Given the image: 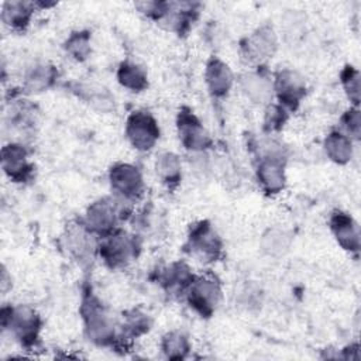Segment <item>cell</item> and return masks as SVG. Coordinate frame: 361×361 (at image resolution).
<instances>
[{"label":"cell","instance_id":"cell-1","mask_svg":"<svg viewBox=\"0 0 361 361\" xmlns=\"http://www.w3.org/2000/svg\"><path fill=\"white\" fill-rule=\"evenodd\" d=\"M80 314L87 338L97 345H113L117 338L116 323L102 300L93 293L82 299Z\"/></svg>","mask_w":361,"mask_h":361},{"label":"cell","instance_id":"cell-2","mask_svg":"<svg viewBox=\"0 0 361 361\" xmlns=\"http://www.w3.org/2000/svg\"><path fill=\"white\" fill-rule=\"evenodd\" d=\"M41 317L35 309L28 305L4 306L1 309V326L8 330L21 345H34L41 330Z\"/></svg>","mask_w":361,"mask_h":361},{"label":"cell","instance_id":"cell-3","mask_svg":"<svg viewBox=\"0 0 361 361\" xmlns=\"http://www.w3.org/2000/svg\"><path fill=\"white\" fill-rule=\"evenodd\" d=\"M140 244L135 235L123 230H114L110 234L102 237L97 252L103 262L111 269H120L127 267L137 258Z\"/></svg>","mask_w":361,"mask_h":361},{"label":"cell","instance_id":"cell-4","mask_svg":"<svg viewBox=\"0 0 361 361\" xmlns=\"http://www.w3.org/2000/svg\"><path fill=\"white\" fill-rule=\"evenodd\" d=\"M124 204L128 203L116 196L99 199L90 203V206L86 209L83 223L93 234L104 237L116 230L117 221L126 212Z\"/></svg>","mask_w":361,"mask_h":361},{"label":"cell","instance_id":"cell-5","mask_svg":"<svg viewBox=\"0 0 361 361\" xmlns=\"http://www.w3.org/2000/svg\"><path fill=\"white\" fill-rule=\"evenodd\" d=\"M190 307L202 317H210L220 305L221 286L216 276L207 274L195 276L186 290Z\"/></svg>","mask_w":361,"mask_h":361},{"label":"cell","instance_id":"cell-6","mask_svg":"<svg viewBox=\"0 0 361 361\" xmlns=\"http://www.w3.org/2000/svg\"><path fill=\"white\" fill-rule=\"evenodd\" d=\"M185 247L190 255L202 262H214L223 254V241L209 221H199L192 226Z\"/></svg>","mask_w":361,"mask_h":361},{"label":"cell","instance_id":"cell-7","mask_svg":"<svg viewBox=\"0 0 361 361\" xmlns=\"http://www.w3.org/2000/svg\"><path fill=\"white\" fill-rule=\"evenodd\" d=\"M109 180L114 196L126 203L138 200L144 192L142 175L140 169L133 164H114L110 168Z\"/></svg>","mask_w":361,"mask_h":361},{"label":"cell","instance_id":"cell-8","mask_svg":"<svg viewBox=\"0 0 361 361\" xmlns=\"http://www.w3.org/2000/svg\"><path fill=\"white\" fill-rule=\"evenodd\" d=\"M126 137L137 151H149L159 138L158 123L148 111H133L126 121Z\"/></svg>","mask_w":361,"mask_h":361},{"label":"cell","instance_id":"cell-9","mask_svg":"<svg viewBox=\"0 0 361 361\" xmlns=\"http://www.w3.org/2000/svg\"><path fill=\"white\" fill-rule=\"evenodd\" d=\"M176 130L182 145L195 154L204 152L213 142L209 131L189 107H182L179 110Z\"/></svg>","mask_w":361,"mask_h":361},{"label":"cell","instance_id":"cell-10","mask_svg":"<svg viewBox=\"0 0 361 361\" xmlns=\"http://www.w3.org/2000/svg\"><path fill=\"white\" fill-rule=\"evenodd\" d=\"M278 47V38L271 25H261L241 41L240 52L247 63L261 65L272 58Z\"/></svg>","mask_w":361,"mask_h":361},{"label":"cell","instance_id":"cell-11","mask_svg":"<svg viewBox=\"0 0 361 361\" xmlns=\"http://www.w3.org/2000/svg\"><path fill=\"white\" fill-rule=\"evenodd\" d=\"M257 179L264 192L269 195L283 190L286 185V173L285 161L281 152L269 149L259 158L257 165Z\"/></svg>","mask_w":361,"mask_h":361},{"label":"cell","instance_id":"cell-12","mask_svg":"<svg viewBox=\"0 0 361 361\" xmlns=\"http://www.w3.org/2000/svg\"><path fill=\"white\" fill-rule=\"evenodd\" d=\"M274 93L285 109L295 110L306 94V82L293 69H282L272 80Z\"/></svg>","mask_w":361,"mask_h":361},{"label":"cell","instance_id":"cell-13","mask_svg":"<svg viewBox=\"0 0 361 361\" xmlns=\"http://www.w3.org/2000/svg\"><path fill=\"white\" fill-rule=\"evenodd\" d=\"M85 223H75L68 226L65 233V244L69 254L80 264H89L97 252L99 244Z\"/></svg>","mask_w":361,"mask_h":361},{"label":"cell","instance_id":"cell-14","mask_svg":"<svg viewBox=\"0 0 361 361\" xmlns=\"http://www.w3.org/2000/svg\"><path fill=\"white\" fill-rule=\"evenodd\" d=\"M1 168L4 173L14 182H25L32 173L28 152L21 144L17 142H10L1 148Z\"/></svg>","mask_w":361,"mask_h":361},{"label":"cell","instance_id":"cell-15","mask_svg":"<svg viewBox=\"0 0 361 361\" xmlns=\"http://www.w3.org/2000/svg\"><path fill=\"white\" fill-rule=\"evenodd\" d=\"M204 82L212 96L224 97L233 87L234 75L226 62L219 58H212L206 65Z\"/></svg>","mask_w":361,"mask_h":361},{"label":"cell","instance_id":"cell-16","mask_svg":"<svg viewBox=\"0 0 361 361\" xmlns=\"http://www.w3.org/2000/svg\"><path fill=\"white\" fill-rule=\"evenodd\" d=\"M330 228L336 241L347 251L360 250V230L354 219L343 212H336L330 219Z\"/></svg>","mask_w":361,"mask_h":361},{"label":"cell","instance_id":"cell-17","mask_svg":"<svg viewBox=\"0 0 361 361\" xmlns=\"http://www.w3.org/2000/svg\"><path fill=\"white\" fill-rule=\"evenodd\" d=\"M241 92L255 104H271L274 96L272 80L261 72H245L240 76Z\"/></svg>","mask_w":361,"mask_h":361},{"label":"cell","instance_id":"cell-18","mask_svg":"<svg viewBox=\"0 0 361 361\" xmlns=\"http://www.w3.org/2000/svg\"><path fill=\"white\" fill-rule=\"evenodd\" d=\"M195 275L185 262H172L158 274L159 285L169 293H186Z\"/></svg>","mask_w":361,"mask_h":361},{"label":"cell","instance_id":"cell-19","mask_svg":"<svg viewBox=\"0 0 361 361\" xmlns=\"http://www.w3.org/2000/svg\"><path fill=\"white\" fill-rule=\"evenodd\" d=\"M58 78V71L55 66L47 62L34 63L27 69L24 75V89L28 93H39L49 89Z\"/></svg>","mask_w":361,"mask_h":361},{"label":"cell","instance_id":"cell-20","mask_svg":"<svg viewBox=\"0 0 361 361\" xmlns=\"http://www.w3.org/2000/svg\"><path fill=\"white\" fill-rule=\"evenodd\" d=\"M72 92L99 111H110L114 109V97L100 85L76 82L73 83Z\"/></svg>","mask_w":361,"mask_h":361},{"label":"cell","instance_id":"cell-21","mask_svg":"<svg viewBox=\"0 0 361 361\" xmlns=\"http://www.w3.org/2000/svg\"><path fill=\"white\" fill-rule=\"evenodd\" d=\"M323 148L327 158L338 165H345L353 158V140H350L340 130L327 134Z\"/></svg>","mask_w":361,"mask_h":361},{"label":"cell","instance_id":"cell-22","mask_svg":"<svg viewBox=\"0 0 361 361\" xmlns=\"http://www.w3.org/2000/svg\"><path fill=\"white\" fill-rule=\"evenodd\" d=\"M155 172L162 183H165L168 188H175L182 178V165L179 157L171 151L158 154L155 159Z\"/></svg>","mask_w":361,"mask_h":361},{"label":"cell","instance_id":"cell-23","mask_svg":"<svg viewBox=\"0 0 361 361\" xmlns=\"http://www.w3.org/2000/svg\"><path fill=\"white\" fill-rule=\"evenodd\" d=\"M34 6L28 1H6L1 7V20L13 30H24L30 24Z\"/></svg>","mask_w":361,"mask_h":361},{"label":"cell","instance_id":"cell-24","mask_svg":"<svg viewBox=\"0 0 361 361\" xmlns=\"http://www.w3.org/2000/svg\"><path fill=\"white\" fill-rule=\"evenodd\" d=\"M117 80L123 87L135 93L145 90L148 86L147 72L144 68L131 61H124L118 65Z\"/></svg>","mask_w":361,"mask_h":361},{"label":"cell","instance_id":"cell-25","mask_svg":"<svg viewBox=\"0 0 361 361\" xmlns=\"http://www.w3.org/2000/svg\"><path fill=\"white\" fill-rule=\"evenodd\" d=\"M161 350L169 360H183L189 354L190 343L186 334L182 331H169L162 337Z\"/></svg>","mask_w":361,"mask_h":361},{"label":"cell","instance_id":"cell-26","mask_svg":"<svg viewBox=\"0 0 361 361\" xmlns=\"http://www.w3.org/2000/svg\"><path fill=\"white\" fill-rule=\"evenodd\" d=\"M290 243V235L281 228H271L261 238V247L264 252L272 257L283 255L289 250Z\"/></svg>","mask_w":361,"mask_h":361},{"label":"cell","instance_id":"cell-27","mask_svg":"<svg viewBox=\"0 0 361 361\" xmlns=\"http://www.w3.org/2000/svg\"><path fill=\"white\" fill-rule=\"evenodd\" d=\"M149 327H151L149 316L138 309H134L124 316V322L121 324V331H123V336H126L128 338H135V337L147 333L149 330Z\"/></svg>","mask_w":361,"mask_h":361},{"label":"cell","instance_id":"cell-28","mask_svg":"<svg viewBox=\"0 0 361 361\" xmlns=\"http://www.w3.org/2000/svg\"><path fill=\"white\" fill-rule=\"evenodd\" d=\"M65 49L71 58L76 61H85L92 52L90 47V32L89 31H76L72 32L65 41Z\"/></svg>","mask_w":361,"mask_h":361},{"label":"cell","instance_id":"cell-29","mask_svg":"<svg viewBox=\"0 0 361 361\" xmlns=\"http://www.w3.org/2000/svg\"><path fill=\"white\" fill-rule=\"evenodd\" d=\"M340 79H341V85L344 87L347 97L354 104V107H357V104L360 103V72H358V69L351 65H347L341 71Z\"/></svg>","mask_w":361,"mask_h":361},{"label":"cell","instance_id":"cell-30","mask_svg":"<svg viewBox=\"0 0 361 361\" xmlns=\"http://www.w3.org/2000/svg\"><path fill=\"white\" fill-rule=\"evenodd\" d=\"M341 133L345 134L350 140H360L361 134V118H360V110L357 107H350L340 120Z\"/></svg>","mask_w":361,"mask_h":361},{"label":"cell","instance_id":"cell-31","mask_svg":"<svg viewBox=\"0 0 361 361\" xmlns=\"http://www.w3.org/2000/svg\"><path fill=\"white\" fill-rule=\"evenodd\" d=\"M288 118L286 109L281 104H268L264 118V127L267 131H278L283 127L285 121Z\"/></svg>","mask_w":361,"mask_h":361},{"label":"cell","instance_id":"cell-32","mask_svg":"<svg viewBox=\"0 0 361 361\" xmlns=\"http://www.w3.org/2000/svg\"><path fill=\"white\" fill-rule=\"evenodd\" d=\"M169 4L171 3L168 1H138L135 3V7L144 16L154 18L157 21H161L166 16L169 10Z\"/></svg>","mask_w":361,"mask_h":361},{"label":"cell","instance_id":"cell-33","mask_svg":"<svg viewBox=\"0 0 361 361\" xmlns=\"http://www.w3.org/2000/svg\"><path fill=\"white\" fill-rule=\"evenodd\" d=\"M1 283H0V286H1V292L3 293H6V290H7V286L8 285H11L10 282H11V278H8V275H7V269L3 267L1 268Z\"/></svg>","mask_w":361,"mask_h":361}]
</instances>
